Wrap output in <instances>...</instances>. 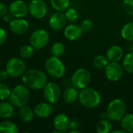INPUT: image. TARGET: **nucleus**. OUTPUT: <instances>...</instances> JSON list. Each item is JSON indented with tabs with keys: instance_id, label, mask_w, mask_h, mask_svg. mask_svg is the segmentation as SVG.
<instances>
[{
	"instance_id": "1",
	"label": "nucleus",
	"mask_w": 133,
	"mask_h": 133,
	"mask_svg": "<svg viewBox=\"0 0 133 133\" xmlns=\"http://www.w3.org/2000/svg\"><path fill=\"white\" fill-rule=\"evenodd\" d=\"M22 82L30 90H41L47 84V76L40 69H32L26 71L22 76Z\"/></svg>"
},
{
	"instance_id": "2",
	"label": "nucleus",
	"mask_w": 133,
	"mask_h": 133,
	"mask_svg": "<svg viewBox=\"0 0 133 133\" xmlns=\"http://www.w3.org/2000/svg\"><path fill=\"white\" fill-rule=\"evenodd\" d=\"M78 101L83 107L94 108L100 104L101 96L96 90L87 87L79 92Z\"/></svg>"
},
{
	"instance_id": "3",
	"label": "nucleus",
	"mask_w": 133,
	"mask_h": 133,
	"mask_svg": "<svg viewBox=\"0 0 133 133\" xmlns=\"http://www.w3.org/2000/svg\"><path fill=\"white\" fill-rule=\"evenodd\" d=\"M126 104L122 99L116 98L111 101L107 105L106 110V116L113 122L120 121L126 114Z\"/></svg>"
},
{
	"instance_id": "4",
	"label": "nucleus",
	"mask_w": 133,
	"mask_h": 133,
	"mask_svg": "<svg viewBox=\"0 0 133 133\" xmlns=\"http://www.w3.org/2000/svg\"><path fill=\"white\" fill-rule=\"evenodd\" d=\"M30 91L25 85H17L12 90L9 97L10 103L17 108L27 105L30 100Z\"/></svg>"
},
{
	"instance_id": "5",
	"label": "nucleus",
	"mask_w": 133,
	"mask_h": 133,
	"mask_svg": "<svg viewBox=\"0 0 133 133\" xmlns=\"http://www.w3.org/2000/svg\"><path fill=\"white\" fill-rule=\"evenodd\" d=\"M45 69L47 73L53 78H61L64 76L66 69L63 62L60 58L51 56L45 63Z\"/></svg>"
},
{
	"instance_id": "6",
	"label": "nucleus",
	"mask_w": 133,
	"mask_h": 133,
	"mask_svg": "<svg viewBox=\"0 0 133 133\" xmlns=\"http://www.w3.org/2000/svg\"><path fill=\"white\" fill-rule=\"evenodd\" d=\"M91 81V74L89 71L85 68L77 69L72 75L71 83L72 87L78 90H82L87 87Z\"/></svg>"
},
{
	"instance_id": "7",
	"label": "nucleus",
	"mask_w": 133,
	"mask_h": 133,
	"mask_svg": "<svg viewBox=\"0 0 133 133\" xmlns=\"http://www.w3.org/2000/svg\"><path fill=\"white\" fill-rule=\"evenodd\" d=\"M5 70L10 77L17 78L22 76L26 72V64L22 58L14 57L7 62Z\"/></svg>"
},
{
	"instance_id": "8",
	"label": "nucleus",
	"mask_w": 133,
	"mask_h": 133,
	"mask_svg": "<svg viewBox=\"0 0 133 133\" xmlns=\"http://www.w3.org/2000/svg\"><path fill=\"white\" fill-rule=\"evenodd\" d=\"M43 96L47 102L54 104L57 103L62 97L61 89L56 83H47L43 88Z\"/></svg>"
},
{
	"instance_id": "9",
	"label": "nucleus",
	"mask_w": 133,
	"mask_h": 133,
	"mask_svg": "<svg viewBox=\"0 0 133 133\" xmlns=\"http://www.w3.org/2000/svg\"><path fill=\"white\" fill-rule=\"evenodd\" d=\"M49 41V35L48 32L42 29L34 31L30 37V44L36 50L45 48Z\"/></svg>"
},
{
	"instance_id": "10",
	"label": "nucleus",
	"mask_w": 133,
	"mask_h": 133,
	"mask_svg": "<svg viewBox=\"0 0 133 133\" xmlns=\"http://www.w3.org/2000/svg\"><path fill=\"white\" fill-rule=\"evenodd\" d=\"M124 73V68L118 62H109L104 69V74L106 78L111 82H117L120 80Z\"/></svg>"
},
{
	"instance_id": "11",
	"label": "nucleus",
	"mask_w": 133,
	"mask_h": 133,
	"mask_svg": "<svg viewBox=\"0 0 133 133\" xmlns=\"http://www.w3.org/2000/svg\"><path fill=\"white\" fill-rule=\"evenodd\" d=\"M29 13L35 19H42L45 16L48 9L43 0H31L28 5Z\"/></svg>"
},
{
	"instance_id": "12",
	"label": "nucleus",
	"mask_w": 133,
	"mask_h": 133,
	"mask_svg": "<svg viewBox=\"0 0 133 133\" xmlns=\"http://www.w3.org/2000/svg\"><path fill=\"white\" fill-rule=\"evenodd\" d=\"M9 12L14 18H23L27 15L29 9L23 0H15L9 5Z\"/></svg>"
},
{
	"instance_id": "13",
	"label": "nucleus",
	"mask_w": 133,
	"mask_h": 133,
	"mask_svg": "<svg viewBox=\"0 0 133 133\" xmlns=\"http://www.w3.org/2000/svg\"><path fill=\"white\" fill-rule=\"evenodd\" d=\"M67 21L68 20L63 12L56 11V12L53 13L51 16L49 21V25L52 30L59 31L66 27Z\"/></svg>"
},
{
	"instance_id": "14",
	"label": "nucleus",
	"mask_w": 133,
	"mask_h": 133,
	"mask_svg": "<svg viewBox=\"0 0 133 133\" xmlns=\"http://www.w3.org/2000/svg\"><path fill=\"white\" fill-rule=\"evenodd\" d=\"M9 29L13 34L21 35L27 32L29 30V23L22 18H16L9 23Z\"/></svg>"
},
{
	"instance_id": "15",
	"label": "nucleus",
	"mask_w": 133,
	"mask_h": 133,
	"mask_svg": "<svg viewBox=\"0 0 133 133\" xmlns=\"http://www.w3.org/2000/svg\"><path fill=\"white\" fill-rule=\"evenodd\" d=\"M71 120L65 114H59L53 119V127L56 132H63L69 129Z\"/></svg>"
},
{
	"instance_id": "16",
	"label": "nucleus",
	"mask_w": 133,
	"mask_h": 133,
	"mask_svg": "<svg viewBox=\"0 0 133 133\" xmlns=\"http://www.w3.org/2000/svg\"><path fill=\"white\" fill-rule=\"evenodd\" d=\"M83 30L80 26L76 24H70L64 28L63 34L67 39L71 41L79 40L82 36Z\"/></svg>"
},
{
	"instance_id": "17",
	"label": "nucleus",
	"mask_w": 133,
	"mask_h": 133,
	"mask_svg": "<svg viewBox=\"0 0 133 133\" xmlns=\"http://www.w3.org/2000/svg\"><path fill=\"white\" fill-rule=\"evenodd\" d=\"M34 111L37 117L40 118H46L52 115L53 108L52 104L49 102H41L35 105Z\"/></svg>"
},
{
	"instance_id": "18",
	"label": "nucleus",
	"mask_w": 133,
	"mask_h": 133,
	"mask_svg": "<svg viewBox=\"0 0 133 133\" xmlns=\"http://www.w3.org/2000/svg\"><path fill=\"white\" fill-rule=\"evenodd\" d=\"M107 58H108L109 62H119L123 58L124 56V51L123 49L118 45H113L110 47L106 54Z\"/></svg>"
},
{
	"instance_id": "19",
	"label": "nucleus",
	"mask_w": 133,
	"mask_h": 133,
	"mask_svg": "<svg viewBox=\"0 0 133 133\" xmlns=\"http://www.w3.org/2000/svg\"><path fill=\"white\" fill-rule=\"evenodd\" d=\"M78 96L79 93L78 91V89H76L74 87L67 88L62 94L63 100L66 104H71L76 102V101L78 100Z\"/></svg>"
},
{
	"instance_id": "20",
	"label": "nucleus",
	"mask_w": 133,
	"mask_h": 133,
	"mask_svg": "<svg viewBox=\"0 0 133 133\" xmlns=\"http://www.w3.org/2000/svg\"><path fill=\"white\" fill-rule=\"evenodd\" d=\"M34 116V111L29 106L24 105L19 108L18 117L24 122H30L33 120Z\"/></svg>"
},
{
	"instance_id": "21",
	"label": "nucleus",
	"mask_w": 133,
	"mask_h": 133,
	"mask_svg": "<svg viewBox=\"0 0 133 133\" xmlns=\"http://www.w3.org/2000/svg\"><path fill=\"white\" fill-rule=\"evenodd\" d=\"M121 128L125 132H133V114H125L120 120Z\"/></svg>"
},
{
	"instance_id": "22",
	"label": "nucleus",
	"mask_w": 133,
	"mask_h": 133,
	"mask_svg": "<svg viewBox=\"0 0 133 133\" xmlns=\"http://www.w3.org/2000/svg\"><path fill=\"white\" fill-rule=\"evenodd\" d=\"M14 113L13 105L9 102H1L0 103V118H8L13 116Z\"/></svg>"
},
{
	"instance_id": "23",
	"label": "nucleus",
	"mask_w": 133,
	"mask_h": 133,
	"mask_svg": "<svg viewBox=\"0 0 133 133\" xmlns=\"http://www.w3.org/2000/svg\"><path fill=\"white\" fill-rule=\"evenodd\" d=\"M96 130L98 133H109L112 130V123L107 118L100 120L96 126Z\"/></svg>"
},
{
	"instance_id": "24",
	"label": "nucleus",
	"mask_w": 133,
	"mask_h": 133,
	"mask_svg": "<svg viewBox=\"0 0 133 133\" xmlns=\"http://www.w3.org/2000/svg\"><path fill=\"white\" fill-rule=\"evenodd\" d=\"M122 37L128 41H133V21L123 26L121 30Z\"/></svg>"
},
{
	"instance_id": "25",
	"label": "nucleus",
	"mask_w": 133,
	"mask_h": 133,
	"mask_svg": "<svg viewBox=\"0 0 133 133\" xmlns=\"http://www.w3.org/2000/svg\"><path fill=\"white\" fill-rule=\"evenodd\" d=\"M17 125L9 121H5L0 123V133H17Z\"/></svg>"
},
{
	"instance_id": "26",
	"label": "nucleus",
	"mask_w": 133,
	"mask_h": 133,
	"mask_svg": "<svg viewBox=\"0 0 133 133\" xmlns=\"http://www.w3.org/2000/svg\"><path fill=\"white\" fill-rule=\"evenodd\" d=\"M122 66L127 72L133 74V51L128 53L124 56Z\"/></svg>"
},
{
	"instance_id": "27",
	"label": "nucleus",
	"mask_w": 133,
	"mask_h": 133,
	"mask_svg": "<svg viewBox=\"0 0 133 133\" xmlns=\"http://www.w3.org/2000/svg\"><path fill=\"white\" fill-rule=\"evenodd\" d=\"M52 56L61 58L65 53V46L62 42H55L51 47Z\"/></svg>"
},
{
	"instance_id": "28",
	"label": "nucleus",
	"mask_w": 133,
	"mask_h": 133,
	"mask_svg": "<svg viewBox=\"0 0 133 133\" xmlns=\"http://www.w3.org/2000/svg\"><path fill=\"white\" fill-rule=\"evenodd\" d=\"M53 8L59 12H64L70 5V0H50Z\"/></svg>"
},
{
	"instance_id": "29",
	"label": "nucleus",
	"mask_w": 133,
	"mask_h": 133,
	"mask_svg": "<svg viewBox=\"0 0 133 133\" xmlns=\"http://www.w3.org/2000/svg\"><path fill=\"white\" fill-rule=\"evenodd\" d=\"M34 52V48L31 44H24L20 47L19 50V54L20 58L23 59H28L30 58Z\"/></svg>"
},
{
	"instance_id": "30",
	"label": "nucleus",
	"mask_w": 133,
	"mask_h": 133,
	"mask_svg": "<svg viewBox=\"0 0 133 133\" xmlns=\"http://www.w3.org/2000/svg\"><path fill=\"white\" fill-rule=\"evenodd\" d=\"M109 63V60L107 58V56L98 55L93 58V65L99 69H105V67Z\"/></svg>"
},
{
	"instance_id": "31",
	"label": "nucleus",
	"mask_w": 133,
	"mask_h": 133,
	"mask_svg": "<svg viewBox=\"0 0 133 133\" xmlns=\"http://www.w3.org/2000/svg\"><path fill=\"white\" fill-rule=\"evenodd\" d=\"M65 15L68 21L73 23L76 21L78 18V11L73 8V7H69L65 10Z\"/></svg>"
},
{
	"instance_id": "32",
	"label": "nucleus",
	"mask_w": 133,
	"mask_h": 133,
	"mask_svg": "<svg viewBox=\"0 0 133 133\" xmlns=\"http://www.w3.org/2000/svg\"><path fill=\"white\" fill-rule=\"evenodd\" d=\"M11 94V90L9 87L4 83H0V100L5 101L9 98Z\"/></svg>"
},
{
	"instance_id": "33",
	"label": "nucleus",
	"mask_w": 133,
	"mask_h": 133,
	"mask_svg": "<svg viewBox=\"0 0 133 133\" xmlns=\"http://www.w3.org/2000/svg\"><path fill=\"white\" fill-rule=\"evenodd\" d=\"M122 6L128 15L133 16V0H124Z\"/></svg>"
},
{
	"instance_id": "34",
	"label": "nucleus",
	"mask_w": 133,
	"mask_h": 133,
	"mask_svg": "<svg viewBox=\"0 0 133 133\" xmlns=\"http://www.w3.org/2000/svg\"><path fill=\"white\" fill-rule=\"evenodd\" d=\"M93 26H94L93 22L89 19H84L82 22L81 25H80V26L82 29L83 32H89V31H91L92 30V28H93Z\"/></svg>"
},
{
	"instance_id": "35",
	"label": "nucleus",
	"mask_w": 133,
	"mask_h": 133,
	"mask_svg": "<svg viewBox=\"0 0 133 133\" xmlns=\"http://www.w3.org/2000/svg\"><path fill=\"white\" fill-rule=\"evenodd\" d=\"M80 128V124L77 120H71L70 122V126H69V129H70V132L71 133H78Z\"/></svg>"
},
{
	"instance_id": "36",
	"label": "nucleus",
	"mask_w": 133,
	"mask_h": 133,
	"mask_svg": "<svg viewBox=\"0 0 133 133\" xmlns=\"http://www.w3.org/2000/svg\"><path fill=\"white\" fill-rule=\"evenodd\" d=\"M7 39V34L5 30L0 26V45H2Z\"/></svg>"
},
{
	"instance_id": "37",
	"label": "nucleus",
	"mask_w": 133,
	"mask_h": 133,
	"mask_svg": "<svg viewBox=\"0 0 133 133\" xmlns=\"http://www.w3.org/2000/svg\"><path fill=\"white\" fill-rule=\"evenodd\" d=\"M8 11L9 8L6 6V5L2 2H0V17H3L5 15H6Z\"/></svg>"
},
{
	"instance_id": "38",
	"label": "nucleus",
	"mask_w": 133,
	"mask_h": 133,
	"mask_svg": "<svg viewBox=\"0 0 133 133\" xmlns=\"http://www.w3.org/2000/svg\"><path fill=\"white\" fill-rule=\"evenodd\" d=\"M9 74L6 70H0V83H3L7 80Z\"/></svg>"
},
{
	"instance_id": "39",
	"label": "nucleus",
	"mask_w": 133,
	"mask_h": 133,
	"mask_svg": "<svg viewBox=\"0 0 133 133\" xmlns=\"http://www.w3.org/2000/svg\"><path fill=\"white\" fill-rule=\"evenodd\" d=\"M13 16L9 13V14H6V15H5L2 18H3V19H4V21H5V22H6V23H9L13 19Z\"/></svg>"
},
{
	"instance_id": "40",
	"label": "nucleus",
	"mask_w": 133,
	"mask_h": 133,
	"mask_svg": "<svg viewBox=\"0 0 133 133\" xmlns=\"http://www.w3.org/2000/svg\"><path fill=\"white\" fill-rule=\"evenodd\" d=\"M116 132H119V133H125V132L124 131V130H114L113 131V133H116Z\"/></svg>"
},
{
	"instance_id": "41",
	"label": "nucleus",
	"mask_w": 133,
	"mask_h": 133,
	"mask_svg": "<svg viewBox=\"0 0 133 133\" xmlns=\"http://www.w3.org/2000/svg\"><path fill=\"white\" fill-rule=\"evenodd\" d=\"M0 66H1V61H0Z\"/></svg>"
}]
</instances>
